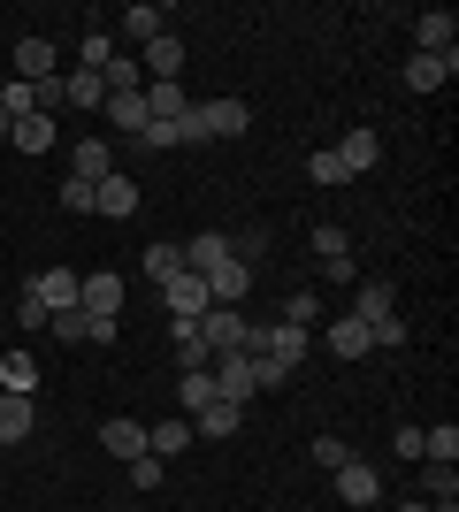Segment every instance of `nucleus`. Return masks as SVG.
Wrapping results in <instances>:
<instances>
[{"instance_id":"obj_1","label":"nucleus","mask_w":459,"mask_h":512,"mask_svg":"<svg viewBox=\"0 0 459 512\" xmlns=\"http://www.w3.org/2000/svg\"><path fill=\"white\" fill-rule=\"evenodd\" d=\"M253 352H268V360H284L291 375H299L306 352H314V329H291V321H253Z\"/></svg>"},{"instance_id":"obj_2","label":"nucleus","mask_w":459,"mask_h":512,"mask_svg":"<svg viewBox=\"0 0 459 512\" xmlns=\"http://www.w3.org/2000/svg\"><path fill=\"white\" fill-rule=\"evenodd\" d=\"M199 337H207V352H253V321H245L238 306H207V314H199Z\"/></svg>"},{"instance_id":"obj_3","label":"nucleus","mask_w":459,"mask_h":512,"mask_svg":"<svg viewBox=\"0 0 459 512\" xmlns=\"http://www.w3.org/2000/svg\"><path fill=\"white\" fill-rule=\"evenodd\" d=\"M207 375H215V398H230V406H253V398H261V390H253V352H215Z\"/></svg>"},{"instance_id":"obj_4","label":"nucleus","mask_w":459,"mask_h":512,"mask_svg":"<svg viewBox=\"0 0 459 512\" xmlns=\"http://www.w3.org/2000/svg\"><path fill=\"white\" fill-rule=\"evenodd\" d=\"M322 352H329V360H368V352H375V329L360 314H337V321H322Z\"/></svg>"},{"instance_id":"obj_5","label":"nucleus","mask_w":459,"mask_h":512,"mask_svg":"<svg viewBox=\"0 0 459 512\" xmlns=\"http://www.w3.org/2000/svg\"><path fill=\"white\" fill-rule=\"evenodd\" d=\"M77 268H31V283H23V291H31V299L46 306V314H69V306H77Z\"/></svg>"},{"instance_id":"obj_6","label":"nucleus","mask_w":459,"mask_h":512,"mask_svg":"<svg viewBox=\"0 0 459 512\" xmlns=\"http://www.w3.org/2000/svg\"><path fill=\"white\" fill-rule=\"evenodd\" d=\"M161 306H169V321H199L215 299H207V283H199L192 268H184V276H169V283H161Z\"/></svg>"},{"instance_id":"obj_7","label":"nucleus","mask_w":459,"mask_h":512,"mask_svg":"<svg viewBox=\"0 0 459 512\" xmlns=\"http://www.w3.org/2000/svg\"><path fill=\"white\" fill-rule=\"evenodd\" d=\"M77 306H85V314H100V321H115V314H123V276L92 268V276L77 283Z\"/></svg>"},{"instance_id":"obj_8","label":"nucleus","mask_w":459,"mask_h":512,"mask_svg":"<svg viewBox=\"0 0 459 512\" xmlns=\"http://www.w3.org/2000/svg\"><path fill=\"white\" fill-rule=\"evenodd\" d=\"M459 77V46L452 54H414V62H406V92H444Z\"/></svg>"},{"instance_id":"obj_9","label":"nucleus","mask_w":459,"mask_h":512,"mask_svg":"<svg viewBox=\"0 0 459 512\" xmlns=\"http://www.w3.org/2000/svg\"><path fill=\"white\" fill-rule=\"evenodd\" d=\"M54 62H62V54H54V39H46V31L16 39V77H23V85H46V77H54Z\"/></svg>"},{"instance_id":"obj_10","label":"nucleus","mask_w":459,"mask_h":512,"mask_svg":"<svg viewBox=\"0 0 459 512\" xmlns=\"http://www.w3.org/2000/svg\"><path fill=\"white\" fill-rule=\"evenodd\" d=\"M452 46H459V16H444V8L414 16V54H452Z\"/></svg>"},{"instance_id":"obj_11","label":"nucleus","mask_w":459,"mask_h":512,"mask_svg":"<svg viewBox=\"0 0 459 512\" xmlns=\"http://www.w3.org/2000/svg\"><path fill=\"white\" fill-rule=\"evenodd\" d=\"M100 444H108L115 459L131 467L138 451H146V421H131V413H108V421H100Z\"/></svg>"},{"instance_id":"obj_12","label":"nucleus","mask_w":459,"mask_h":512,"mask_svg":"<svg viewBox=\"0 0 459 512\" xmlns=\"http://www.w3.org/2000/svg\"><path fill=\"white\" fill-rule=\"evenodd\" d=\"M329 482H337V497H345V505H375V497H383V474H375L368 459H352V467H337Z\"/></svg>"},{"instance_id":"obj_13","label":"nucleus","mask_w":459,"mask_h":512,"mask_svg":"<svg viewBox=\"0 0 459 512\" xmlns=\"http://www.w3.org/2000/svg\"><path fill=\"white\" fill-rule=\"evenodd\" d=\"M92 214H115V222H123V214H138V184H131L123 169L100 176V184H92Z\"/></svg>"},{"instance_id":"obj_14","label":"nucleus","mask_w":459,"mask_h":512,"mask_svg":"<svg viewBox=\"0 0 459 512\" xmlns=\"http://www.w3.org/2000/svg\"><path fill=\"white\" fill-rule=\"evenodd\" d=\"M100 115H108V130H123V138H138V130L153 123V115H146V92H108Z\"/></svg>"},{"instance_id":"obj_15","label":"nucleus","mask_w":459,"mask_h":512,"mask_svg":"<svg viewBox=\"0 0 459 512\" xmlns=\"http://www.w3.org/2000/svg\"><path fill=\"white\" fill-rule=\"evenodd\" d=\"M31 428H39V406H31V398H16V390H0V444L16 451Z\"/></svg>"},{"instance_id":"obj_16","label":"nucleus","mask_w":459,"mask_h":512,"mask_svg":"<svg viewBox=\"0 0 459 512\" xmlns=\"http://www.w3.org/2000/svg\"><path fill=\"white\" fill-rule=\"evenodd\" d=\"M337 161H345V176H368L375 161H383V138H375V130H345V138H337Z\"/></svg>"},{"instance_id":"obj_17","label":"nucleus","mask_w":459,"mask_h":512,"mask_svg":"<svg viewBox=\"0 0 459 512\" xmlns=\"http://www.w3.org/2000/svg\"><path fill=\"white\" fill-rule=\"evenodd\" d=\"M199 123H207V138H245V100H199Z\"/></svg>"},{"instance_id":"obj_18","label":"nucleus","mask_w":459,"mask_h":512,"mask_svg":"<svg viewBox=\"0 0 459 512\" xmlns=\"http://www.w3.org/2000/svg\"><path fill=\"white\" fill-rule=\"evenodd\" d=\"M146 451L169 467L176 451H192V421H184V413H176V421H146Z\"/></svg>"},{"instance_id":"obj_19","label":"nucleus","mask_w":459,"mask_h":512,"mask_svg":"<svg viewBox=\"0 0 459 512\" xmlns=\"http://www.w3.org/2000/svg\"><path fill=\"white\" fill-rule=\"evenodd\" d=\"M222 260H230V237L222 230H199L192 245H184V268H192V276H215Z\"/></svg>"},{"instance_id":"obj_20","label":"nucleus","mask_w":459,"mask_h":512,"mask_svg":"<svg viewBox=\"0 0 459 512\" xmlns=\"http://www.w3.org/2000/svg\"><path fill=\"white\" fill-rule=\"evenodd\" d=\"M169 352H176V367H184V375L215 360V352H207V337H199V321H169Z\"/></svg>"},{"instance_id":"obj_21","label":"nucleus","mask_w":459,"mask_h":512,"mask_svg":"<svg viewBox=\"0 0 459 512\" xmlns=\"http://www.w3.org/2000/svg\"><path fill=\"white\" fill-rule=\"evenodd\" d=\"M352 314L368 321V329H375L383 314H398V291H391V276H368V283H360V299H352Z\"/></svg>"},{"instance_id":"obj_22","label":"nucleus","mask_w":459,"mask_h":512,"mask_svg":"<svg viewBox=\"0 0 459 512\" xmlns=\"http://www.w3.org/2000/svg\"><path fill=\"white\" fill-rule=\"evenodd\" d=\"M245 406H230V398H207V406L192 413V436H238Z\"/></svg>"},{"instance_id":"obj_23","label":"nucleus","mask_w":459,"mask_h":512,"mask_svg":"<svg viewBox=\"0 0 459 512\" xmlns=\"http://www.w3.org/2000/svg\"><path fill=\"white\" fill-rule=\"evenodd\" d=\"M176 69H184V39H176V31H161V39L146 46V77H153V85H169Z\"/></svg>"},{"instance_id":"obj_24","label":"nucleus","mask_w":459,"mask_h":512,"mask_svg":"<svg viewBox=\"0 0 459 512\" xmlns=\"http://www.w3.org/2000/svg\"><path fill=\"white\" fill-rule=\"evenodd\" d=\"M69 176H85V184L115 176V146H108V138H77V169H69Z\"/></svg>"},{"instance_id":"obj_25","label":"nucleus","mask_w":459,"mask_h":512,"mask_svg":"<svg viewBox=\"0 0 459 512\" xmlns=\"http://www.w3.org/2000/svg\"><path fill=\"white\" fill-rule=\"evenodd\" d=\"M222 237H230V260H238V268H261V260H268V230H261V222H245V230H222Z\"/></svg>"},{"instance_id":"obj_26","label":"nucleus","mask_w":459,"mask_h":512,"mask_svg":"<svg viewBox=\"0 0 459 512\" xmlns=\"http://www.w3.org/2000/svg\"><path fill=\"white\" fill-rule=\"evenodd\" d=\"M184 107H192V92L176 85V77H169V85H146V115H153V123H176Z\"/></svg>"},{"instance_id":"obj_27","label":"nucleus","mask_w":459,"mask_h":512,"mask_svg":"<svg viewBox=\"0 0 459 512\" xmlns=\"http://www.w3.org/2000/svg\"><path fill=\"white\" fill-rule=\"evenodd\" d=\"M0 390L31 398V390H39V360H31V352H8V360H0Z\"/></svg>"},{"instance_id":"obj_28","label":"nucleus","mask_w":459,"mask_h":512,"mask_svg":"<svg viewBox=\"0 0 459 512\" xmlns=\"http://www.w3.org/2000/svg\"><path fill=\"white\" fill-rule=\"evenodd\" d=\"M138 276H146V283H169V276H184V245H146Z\"/></svg>"},{"instance_id":"obj_29","label":"nucleus","mask_w":459,"mask_h":512,"mask_svg":"<svg viewBox=\"0 0 459 512\" xmlns=\"http://www.w3.org/2000/svg\"><path fill=\"white\" fill-rule=\"evenodd\" d=\"M161 31H169V8H131V16H123V39L131 46H153Z\"/></svg>"},{"instance_id":"obj_30","label":"nucleus","mask_w":459,"mask_h":512,"mask_svg":"<svg viewBox=\"0 0 459 512\" xmlns=\"http://www.w3.org/2000/svg\"><path fill=\"white\" fill-rule=\"evenodd\" d=\"M421 459H437V467H452V459H459V428H452V421L421 428Z\"/></svg>"},{"instance_id":"obj_31","label":"nucleus","mask_w":459,"mask_h":512,"mask_svg":"<svg viewBox=\"0 0 459 512\" xmlns=\"http://www.w3.org/2000/svg\"><path fill=\"white\" fill-rule=\"evenodd\" d=\"M314 260H322V268H337V260H352V237L337 230V222H314Z\"/></svg>"},{"instance_id":"obj_32","label":"nucleus","mask_w":459,"mask_h":512,"mask_svg":"<svg viewBox=\"0 0 459 512\" xmlns=\"http://www.w3.org/2000/svg\"><path fill=\"white\" fill-rule=\"evenodd\" d=\"M8 138H16V153H54V123H46V115H23Z\"/></svg>"},{"instance_id":"obj_33","label":"nucleus","mask_w":459,"mask_h":512,"mask_svg":"<svg viewBox=\"0 0 459 512\" xmlns=\"http://www.w3.org/2000/svg\"><path fill=\"white\" fill-rule=\"evenodd\" d=\"M108 62H115V39H108V31H85V39H77V69H92V77H100Z\"/></svg>"},{"instance_id":"obj_34","label":"nucleus","mask_w":459,"mask_h":512,"mask_svg":"<svg viewBox=\"0 0 459 512\" xmlns=\"http://www.w3.org/2000/svg\"><path fill=\"white\" fill-rule=\"evenodd\" d=\"M176 398H184V421H192V413L207 406V398H215V375H207V367H192V375L176 383Z\"/></svg>"},{"instance_id":"obj_35","label":"nucleus","mask_w":459,"mask_h":512,"mask_svg":"<svg viewBox=\"0 0 459 512\" xmlns=\"http://www.w3.org/2000/svg\"><path fill=\"white\" fill-rule=\"evenodd\" d=\"M62 85H69V107H100V100H108V85H100L92 69H69Z\"/></svg>"},{"instance_id":"obj_36","label":"nucleus","mask_w":459,"mask_h":512,"mask_svg":"<svg viewBox=\"0 0 459 512\" xmlns=\"http://www.w3.org/2000/svg\"><path fill=\"white\" fill-rule=\"evenodd\" d=\"M100 85H108V92H146V77H138V62H131V54H115V62L100 69Z\"/></svg>"},{"instance_id":"obj_37","label":"nucleus","mask_w":459,"mask_h":512,"mask_svg":"<svg viewBox=\"0 0 459 512\" xmlns=\"http://www.w3.org/2000/svg\"><path fill=\"white\" fill-rule=\"evenodd\" d=\"M314 314H322V299H314V291L299 283V291L284 299V314H276V321H291V329H314Z\"/></svg>"},{"instance_id":"obj_38","label":"nucleus","mask_w":459,"mask_h":512,"mask_svg":"<svg viewBox=\"0 0 459 512\" xmlns=\"http://www.w3.org/2000/svg\"><path fill=\"white\" fill-rule=\"evenodd\" d=\"M314 467H322V474L352 467V444H345V436H314Z\"/></svg>"},{"instance_id":"obj_39","label":"nucleus","mask_w":459,"mask_h":512,"mask_svg":"<svg viewBox=\"0 0 459 512\" xmlns=\"http://www.w3.org/2000/svg\"><path fill=\"white\" fill-rule=\"evenodd\" d=\"M306 176H314V184H352V176H345V161H337V146H322V153H314V161H306Z\"/></svg>"},{"instance_id":"obj_40","label":"nucleus","mask_w":459,"mask_h":512,"mask_svg":"<svg viewBox=\"0 0 459 512\" xmlns=\"http://www.w3.org/2000/svg\"><path fill=\"white\" fill-rule=\"evenodd\" d=\"M161 474H169V467H161L153 451H138V459H131V490H138V497H146V490H161Z\"/></svg>"},{"instance_id":"obj_41","label":"nucleus","mask_w":459,"mask_h":512,"mask_svg":"<svg viewBox=\"0 0 459 512\" xmlns=\"http://www.w3.org/2000/svg\"><path fill=\"white\" fill-rule=\"evenodd\" d=\"M421 467H429V505H452V497H459L452 467H437V459H421Z\"/></svg>"},{"instance_id":"obj_42","label":"nucleus","mask_w":459,"mask_h":512,"mask_svg":"<svg viewBox=\"0 0 459 512\" xmlns=\"http://www.w3.org/2000/svg\"><path fill=\"white\" fill-rule=\"evenodd\" d=\"M176 123H184V115H176ZM176 123H146V130H138V146H153V153H161V146H184V130H176Z\"/></svg>"},{"instance_id":"obj_43","label":"nucleus","mask_w":459,"mask_h":512,"mask_svg":"<svg viewBox=\"0 0 459 512\" xmlns=\"http://www.w3.org/2000/svg\"><path fill=\"white\" fill-rule=\"evenodd\" d=\"M375 344H383V352H398V344H406V321L383 314V321H375Z\"/></svg>"},{"instance_id":"obj_44","label":"nucleus","mask_w":459,"mask_h":512,"mask_svg":"<svg viewBox=\"0 0 459 512\" xmlns=\"http://www.w3.org/2000/svg\"><path fill=\"white\" fill-rule=\"evenodd\" d=\"M62 207H77V214H92V184H85V176H69V184H62Z\"/></svg>"},{"instance_id":"obj_45","label":"nucleus","mask_w":459,"mask_h":512,"mask_svg":"<svg viewBox=\"0 0 459 512\" xmlns=\"http://www.w3.org/2000/svg\"><path fill=\"white\" fill-rule=\"evenodd\" d=\"M16 321H23V329H46V321H54V314H46V306L31 299V291H23V299H16Z\"/></svg>"},{"instance_id":"obj_46","label":"nucleus","mask_w":459,"mask_h":512,"mask_svg":"<svg viewBox=\"0 0 459 512\" xmlns=\"http://www.w3.org/2000/svg\"><path fill=\"white\" fill-rule=\"evenodd\" d=\"M398 512H459V505H429V497H414V505H398Z\"/></svg>"},{"instance_id":"obj_47","label":"nucleus","mask_w":459,"mask_h":512,"mask_svg":"<svg viewBox=\"0 0 459 512\" xmlns=\"http://www.w3.org/2000/svg\"><path fill=\"white\" fill-rule=\"evenodd\" d=\"M8 130H16V123H8V115H0V138H8Z\"/></svg>"}]
</instances>
